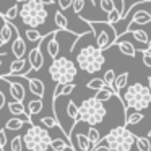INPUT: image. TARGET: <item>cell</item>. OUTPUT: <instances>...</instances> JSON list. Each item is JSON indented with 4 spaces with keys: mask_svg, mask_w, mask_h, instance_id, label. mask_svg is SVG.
<instances>
[{
    "mask_svg": "<svg viewBox=\"0 0 151 151\" xmlns=\"http://www.w3.org/2000/svg\"><path fill=\"white\" fill-rule=\"evenodd\" d=\"M127 83H128V72L120 73V75L117 76V80H115V85H114V91H115V94H120L122 89L127 88Z\"/></svg>",
    "mask_w": 151,
    "mask_h": 151,
    "instance_id": "23",
    "label": "cell"
},
{
    "mask_svg": "<svg viewBox=\"0 0 151 151\" xmlns=\"http://www.w3.org/2000/svg\"><path fill=\"white\" fill-rule=\"evenodd\" d=\"M12 52L17 59H23L26 54V42H24V39H21L20 34H17V37L12 42Z\"/></svg>",
    "mask_w": 151,
    "mask_h": 151,
    "instance_id": "14",
    "label": "cell"
},
{
    "mask_svg": "<svg viewBox=\"0 0 151 151\" xmlns=\"http://www.w3.org/2000/svg\"><path fill=\"white\" fill-rule=\"evenodd\" d=\"M26 2H29V0H17V4H26Z\"/></svg>",
    "mask_w": 151,
    "mask_h": 151,
    "instance_id": "49",
    "label": "cell"
},
{
    "mask_svg": "<svg viewBox=\"0 0 151 151\" xmlns=\"http://www.w3.org/2000/svg\"><path fill=\"white\" fill-rule=\"evenodd\" d=\"M145 119L143 112L138 111H125V125H138L141 120Z\"/></svg>",
    "mask_w": 151,
    "mask_h": 151,
    "instance_id": "16",
    "label": "cell"
},
{
    "mask_svg": "<svg viewBox=\"0 0 151 151\" xmlns=\"http://www.w3.org/2000/svg\"><path fill=\"white\" fill-rule=\"evenodd\" d=\"M146 50H148V52H151V39H150V42H148V47H146Z\"/></svg>",
    "mask_w": 151,
    "mask_h": 151,
    "instance_id": "48",
    "label": "cell"
},
{
    "mask_svg": "<svg viewBox=\"0 0 151 151\" xmlns=\"http://www.w3.org/2000/svg\"><path fill=\"white\" fill-rule=\"evenodd\" d=\"M28 85H29L31 94H34L37 99H42L44 98V93H46V85H44L39 78H28Z\"/></svg>",
    "mask_w": 151,
    "mask_h": 151,
    "instance_id": "13",
    "label": "cell"
},
{
    "mask_svg": "<svg viewBox=\"0 0 151 151\" xmlns=\"http://www.w3.org/2000/svg\"><path fill=\"white\" fill-rule=\"evenodd\" d=\"M106 57L98 46H86L76 54V65L86 73H96L104 67Z\"/></svg>",
    "mask_w": 151,
    "mask_h": 151,
    "instance_id": "3",
    "label": "cell"
},
{
    "mask_svg": "<svg viewBox=\"0 0 151 151\" xmlns=\"http://www.w3.org/2000/svg\"><path fill=\"white\" fill-rule=\"evenodd\" d=\"M37 2L42 4L44 7H46V5H54V4H55V0H37Z\"/></svg>",
    "mask_w": 151,
    "mask_h": 151,
    "instance_id": "45",
    "label": "cell"
},
{
    "mask_svg": "<svg viewBox=\"0 0 151 151\" xmlns=\"http://www.w3.org/2000/svg\"><path fill=\"white\" fill-rule=\"evenodd\" d=\"M41 47H42V42L28 52V63H29V68L34 72H39L44 65V55L41 52Z\"/></svg>",
    "mask_w": 151,
    "mask_h": 151,
    "instance_id": "10",
    "label": "cell"
},
{
    "mask_svg": "<svg viewBox=\"0 0 151 151\" xmlns=\"http://www.w3.org/2000/svg\"><path fill=\"white\" fill-rule=\"evenodd\" d=\"M132 34H133V37L138 41V42H143V44L150 42V39H148V33L145 29H133Z\"/></svg>",
    "mask_w": 151,
    "mask_h": 151,
    "instance_id": "36",
    "label": "cell"
},
{
    "mask_svg": "<svg viewBox=\"0 0 151 151\" xmlns=\"http://www.w3.org/2000/svg\"><path fill=\"white\" fill-rule=\"evenodd\" d=\"M18 15H20V8H18V4H17V5H13V7L8 8L7 13H0V18H5V20L12 21V20H15Z\"/></svg>",
    "mask_w": 151,
    "mask_h": 151,
    "instance_id": "33",
    "label": "cell"
},
{
    "mask_svg": "<svg viewBox=\"0 0 151 151\" xmlns=\"http://www.w3.org/2000/svg\"><path fill=\"white\" fill-rule=\"evenodd\" d=\"M7 107H8V111H10L12 114L15 115V117H21V115L28 114V112H26V107L23 106V102L12 101V102H8V104H7Z\"/></svg>",
    "mask_w": 151,
    "mask_h": 151,
    "instance_id": "20",
    "label": "cell"
},
{
    "mask_svg": "<svg viewBox=\"0 0 151 151\" xmlns=\"http://www.w3.org/2000/svg\"><path fill=\"white\" fill-rule=\"evenodd\" d=\"M7 132H5V128H2L0 130V151H5V146H7Z\"/></svg>",
    "mask_w": 151,
    "mask_h": 151,
    "instance_id": "40",
    "label": "cell"
},
{
    "mask_svg": "<svg viewBox=\"0 0 151 151\" xmlns=\"http://www.w3.org/2000/svg\"><path fill=\"white\" fill-rule=\"evenodd\" d=\"M26 124L24 120H21L20 117H13V119H8L7 124H5V130H20L23 125Z\"/></svg>",
    "mask_w": 151,
    "mask_h": 151,
    "instance_id": "27",
    "label": "cell"
},
{
    "mask_svg": "<svg viewBox=\"0 0 151 151\" xmlns=\"http://www.w3.org/2000/svg\"><path fill=\"white\" fill-rule=\"evenodd\" d=\"M73 2L75 0H57V4H59V8L60 10H68L70 7H73Z\"/></svg>",
    "mask_w": 151,
    "mask_h": 151,
    "instance_id": "41",
    "label": "cell"
},
{
    "mask_svg": "<svg viewBox=\"0 0 151 151\" xmlns=\"http://www.w3.org/2000/svg\"><path fill=\"white\" fill-rule=\"evenodd\" d=\"M120 99L124 101L125 111L132 109V111L141 112L151 104V91L148 86L141 85V83H133L125 89Z\"/></svg>",
    "mask_w": 151,
    "mask_h": 151,
    "instance_id": "1",
    "label": "cell"
},
{
    "mask_svg": "<svg viewBox=\"0 0 151 151\" xmlns=\"http://www.w3.org/2000/svg\"><path fill=\"white\" fill-rule=\"evenodd\" d=\"M117 47L124 55H128V57H135L137 52H138V50L135 49L133 44L128 42V41H117Z\"/></svg>",
    "mask_w": 151,
    "mask_h": 151,
    "instance_id": "18",
    "label": "cell"
},
{
    "mask_svg": "<svg viewBox=\"0 0 151 151\" xmlns=\"http://www.w3.org/2000/svg\"><path fill=\"white\" fill-rule=\"evenodd\" d=\"M54 138L42 125H31L23 135L24 148L29 151H47Z\"/></svg>",
    "mask_w": 151,
    "mask_h": 151,
    "instance_id": "6",
    "label": "cell"
},
{
    "mask_svg": "<svg viewBox=\"0 0 151 151\" xmlns=\"http://www.w3.org/2000/svg\"><path fill=\"white\" fill-rule=\"evenodd\" d=\"M148 88H150V91H151V76H148Z\"/></svg>",
    "mask_w": 151,
    "mask_h": 151,
    "instance_id": "47",
    "label": "cell"
},
{
    "mask_svg": "<svg viewBox=\"0 0 151 151\" xmlns=\"http://www.w3.org/2000/svg\"><path fill=\"white\" fill-rule=\"evenodd\" d=\"M106 81H104V78H93V80H89L88 83H86V88L88 89H93V91H99V89H102V88H106Z\"/></svg>",
    "mask_w": 151,
    "mask_h": 151,
    "instance_id": "28",
    "label": "cell"
},
{
    "mask_svg": "<svg viewBox=\"0 0 151 151\" xmlns=\"http://www.w3.org/2000/svg\"><path fill=\"white\" fill-rule=\"evenodd\" d=\"M2 46H5V42L2 41V37H0V47ZM4 55H5V52H0V57H4Z\"/></svg>",
    "mask_w": 151,
    "mask_h": 151,
    "instance_id": "46",
    "label": "cell"
},
{
    "mask_svg": "<svg viewBox=\"0 0 151 151\" xmlns=\"http://www.w3.org/2000/svg\"><path fill=\"white\" fill-rule=\"evenodd\" d=\"M73 89H75V83H68V85H57L55 91H54V94H52V101H57L60 96H70Z\"/></svg>",
    "mask_w": 151,
    "mask_h": 151,
    "instance_id": "17",
    "label": "cell"
},
{
    "mask_svg": "<svg viewBox=\"0 0 151 151\" xmlns=\"http://www.w3.org/2000/svg\"><path fill=\"white\" fill-rule=\"evenodd\" d=\"M148 138H150V140H151V130L148 132Z\"/></svg>",
    "mask_w": 151,
    "mask_h": 151,
    "instance_id": "50",
    "label": "cell"
},
{
    "mask_svg": "<svg viewBox=\"0 0 151 151\" xmlns=\"http://www.w3.org/2000/svg\"><path fill=\"white\" fill-rule=\"evenodd\" d=\"M120 20H124V15H122V10H119V8H115V10H112L111 13L107 15V23H111V24H115V23H119Z\"/></svg>",
    "mask_w": 151,
    "mask_h": 151,
    "instance_id": "34",
    "label": "cell"
},
{
    "mask_svg": "<svg viewBox=\"0 0 151 151\" xmlns=\"http://www.w3.org/2000/svg\"><path fill=\"white\" fill-rule=\"evenodd\" d=\"M12 146V151H23V146H24V141H23V137H15L10 143Z\"/></svg>",
    "mask_w": 151,
    "mask_h": 151,
    "instance_id": "38",
    "label": "cell"
},
{
    "mask_svg": "<svg viewBox=\"0 0 151 151\" xmlns=\"http://www.w3.org/2000/svg\"><path fill=\"white\" fill-rule=\"evenodd\" d=\"M148 23H151V13H150V12H146V10H138V12H135V15H133V18H132L130 24H128L127 29L122 33V36H125L127 33H132L135 24H138V26H143V24H148ZM122 36H119V37H122Z\"/></svg>",
    "mask_w": 151,
    "mask_h": 151,
    "instance_id": "11",
    "label": "cell"
},
{
    "mask_svg": "<svg viewBox=\"0 0 151 151\" xmlns=\"http://www.w3.org/2000/svg\"><path fill=\"white\" fill-rule=\"evenodd\" d=\"M114 94H115V91H114V89H111L109 86H106V88H102V89H99V91H96L94 98L98 99V101L104 102V101H109V99H111Z\"/></svg>",
    "mask_w": 151,
    "mask_h": 151,
    "instance_id": "26",
    "label": "cell"
},
{
    "mask_svg": "<svg viewBox=\"0 0 151 151\" xmlns=\"http://www.w3.org/2000/svg\"><path fill=\"white\" fill-rule=\"evenodd\" d=\"M99 7H101V10L104 12V13H111L112 10H115V4H114V0H99Z\"/></svg>",
    "mask_w": 151,
    "mask_h": 151,
    "instance_id": "37",
    "label": "cell"
},
{
    "mask_svg": "<svg viewBox=\"0 0 151 151\" xmlns=\"http://www.w3.org/2000/svg\"><path fill=\"white\" fill-rule=\"evenodd\" d=\"M104 24H106L104 29H101L98 34H94L96 36V46H98L102 52H104L106 49H109V47H112L114 44H117V41H119V34L115 33V26H111L107 29V26L111 23L104 21Z\"/></svg>",
    "mask_w": 151,
    "mask_h": 151,
    "instance_id": "8",
    "label": "cell"
},
{
    "mask_svg": "<svg viewBox=\"0 0 151 151\" xmlns=\"http://www.w3.org/2000/svg\"><path fill=\"white\" fill-rule=\"evenodd\" d=\"M39 125H42L44 128H55V127H59V122H57V119L55 117H42V119H39Z\"/></svg>",
    "mask_w": 151,
    "mask_h": 151,
    "instance_id": "31",
    "label": "cell"
},
{
    "mask_svg": "<svg viewBox=\"0 0 151 151\" xmlns=\"http://www.w3.org/2000/svg\"><path fill=\"white\" fill-rule=\"evenodd\" d=\"M91 151H112V150H111V148H109L106 143H102V141H101V143H99L98 146H93V148H91Z\"/></svg>",
    "mask_w": 151,
    "mask_h": 151,
    "instance_id": "43",
    "label": "cell"
},
{
    "mask_svg": "<svg viewBox=\"0 0 151 151\" xmlns=\"http://www.w3.org/2000/svg\"><path fill=\"white\" fill-rule=\"evenodd\" d=\"M141 52V59H143V63L148 67V68L151 70V52H148L146 49H143V50H140Z\"/></svg>",
    "mask_w": 151,
    "mask_h": 151,
    "instance_id": "39",
    "label": "cell"
},
{
    "mask_svg": "<svg viewBox=\"0 0 151 151\" xmlns=\"http://www.w3.org/2000/svg\"><path fill=\"white\" fill-rule=\"evenodd\" d=\"M115 80H117V75H115V72H114L112 68H109L107 72L104 73V81H106V85H107L111 89H114Z\"/></svg>",
    "mask_w": 151,
    "mask_h": 151,
    "instance_id": "35",
    "label": "cell"
},
{
    "mask_svg": "<svg viewBox=\"0 0 151 151\" xmlns=\"http://www.w3.org/2000/svg\"><path fill=\"white\" fill-rule=\"evenodd\" d=\"M137 150L138 151H151V141H150V138L138 137L137 138Z\"/></svg>",
    "mask_w": 151,
    "mask_h": 151,
    "instance_id": "32",
    "label": "cell"
},
{
    "mask_svg": "<svg viewBox=\"0 0 151 151\" xmlns=\"http://www.w3.org/2000/svg\"><path fill=\"white\" fill-rule=\"evenodd\" d=\"M2 20H4V24H2V29H0V37L5 44H8L13 37V33L15 34H20V33H18V26H15L13 23H10L5 18H2Z\"/></svg>",
    "mask_w": 151,
    "mask_h": 151,
    "instance_id": "12",
    "label": "cell"
},
{
    "mask_svg": "<svg viewBox=\"0 0 151 151\" xmlns=\"http://www.w3.org/2000/svg\"><path fill=\"white\" fill-rule=\"evenodd\" d=\"M86 135H88V138H89L93 146H98V145L101 143V133H99V130L96 127H89Z\"/></svg>",
    "mask_w": 151,
    "mask_h": 151,
    "instance_id": "29",
    "label": "cell"
},
{
    "mask_svg": "<svg viewBox=\"0 0 151 151\" xmlns=\"http://www.w3.org/2000/svg\"><path fill=\"white\" fill-rule=\"evenodd\" d=\"M42 107H44L42 99H33V101L28 102L26 112H28V115H36V114H39V112L42 111Z\"/></svg>",
    "mask_w": 151,
    "mask_h": 151,
    "instance_id": "21",
    "label": "cell"
},
{
    "mask_svg": "<svg viewBox=\"0 0 151 151\" xmlns=\"http://www.w3.org/2000/svg\"><path fill=\"white\" fill-rule=\"evenodd\" d=\"M106 115H107V109L104 102L98 101L94 96L81 101L80 104V122H85L89 127H96L98 124H101Z\"/></svg>",
    "mask_w": 151,
    "mask_h": 151,
    "instance_id": "4",
    "label": "cell"
},
{
    "mask_svg": "<svg viewBox=\"0 0 151 151\" xmlns=\"http://www.w3.org/2000/svg\"><path fill=\"white\" fill-rule=\"evenodd\" d=\"M137 138L138 137L128 130L127 125H120L112 128L101 141L107 145L112 151H130L133 145H137Z\"/></svg>",
    "mask_w": 151,
    "mask_h": 151,
    "instance_id": "2",
    "label": "cell"
},
{
    "mask_svg": "<svg viewBox=\"0 0 151 151\" xmlns=\"http://www.w3.org/2000/svg\"><path fill=\"white\" fill-rule=\"evenodd\" d=\"M26 63H28V60H24V59H15L13 62L10 63V72H8V75H10V76H13V75L24 76V75H26V72H24Z\"/></svg>",
    "mask_w": 151,
    "mask_h": 151,
    "instance_id": "15",
    "label": "cell"
},
{
    "mask_svg": "<svg viewBox=\"0 0 151 151\" xmlns=\"http://www.w3.org/2000/svg\"><path fill=\"white\" fill-rule=\"evenodd\" d=\"M54 20H55V26H57V29L70 31L68 20H67V17L62 13V10H57V12H55V15H54ZM70 33H72V31H70Z\"/></svg>",
    "mask_w": 151,
    "mask_h": 151,
    "instance_id": "19",
    "label": "cell"
},
{
    "mask_svg": "<svg viewBox=\"0 0 151 151\" xmlns=\"http://www.w3.org/2000/svg\"><path fill=\"white\" fill-rule=\"evenodd\" d=\"M24 34H26V39L29 41V42H39V41H42V34H41L36 28H28Z\"/></svg>",
    "mask_w": 151,
    "mask_h": 151,
    "instance_id": "30",
    "label": "cell"
},
{
    "mask_svg": "<svg viewBox=\"0 0 151 151\" xmlns=\"http://www.w3.org/2000/svg\"><path fill=\"white\" fill-rule=\"evenodd\" d=\"M20 18L26 26L37 28L47 21V12L44 8V5L39 4L37 0H29V2L21 5Z\"/></svg>",
    "mask_w": 151,
    "mask_h": 151,
    "instance_id": "7",
    "label": "cell"
},
{
    "mask_svg": "<svg viewBox=\"0 0 151 151\" xmlns=\"http://www.w3.org/2000/svg\"><path fill=\"white\" fill-rule=\"evenodd\" d=\"M150 2H151V0H150ZM150 13H151V10H150Z\"/></svg>",
    "mask_w": 151,
    "mask_h": 151,
    "instance_id": "51",
    "label": "cell"
},
{
    "mask_svg": "<svg viewBox=\"0 0 151 151\" xmlns=\"http://www.w3.org/2000/svg\"><path fill=\"white\" fill-rule=\"evenodd\" d=\"M67 115H68L75 124L80 122V106H76L73 101H68V104H67Z\"/></svg>",
    "mask_w": 151,
    "mask_h": 151,
    "instance_id": "25",
    "label": "cell"
},
{
    "mask_svg": "<svg viewBox=\"0 0 151 151\" xmlns=\"http://www.w3.org/2000/svg\"><path fill=\"white\" fill-rule=\"evenodd\" d=\"M72 143H67L62 138H54L52 143H50V150L52 151H65V150H72ZM75 151V150H73Z\"/></svg>",
    "mask_w": 151,
    "mask_h": 151,
    "instance_id": "24",
    "label": "cell"
},
{
    "mask_svg": "<svg viewBox=\"0 0 151 151\" xmlns=\"http://www.w3.org/2000/svg\"><path fill=\"white\" fill-rule=\"evenodd\" d=\"M72 8H73V12H75L76 15H80V13H81V10L85 8V0H75Z\"/></svg>",
    "mask_w": 151,
    "mask_h": 151,
    "instance_id": "42",
    "label": "cell"
},
{
    "mask_svg": "<svg viewBox=\"0 0 151 151\" xmlns=\"http://www.w3.org/2000/svg\"><path fill=\"white\" fill-rule=\"evenodd\" d=\"M47 52H49V55L52 57V60H55L57 57H59L60 44H59V41H57V34L52 37V39H49V42H47Z\"/></svg>",
    "mask_w": 151,
    "mask_h": 151,
    "instance_id": "22",
    "label": "cell"
},
{
    "mask_svg": "<svg viewBox=\"0 0 151 151\" xmlns=\"http://www.w3.org/2000/svg\"><path fill=\"white\" fill-rule=\"evenodd\" d=\"M5 104H7V101H5V94L2 93V89H0V109L4 107Z\"/></svg>",
    "mask_w": 151,
    "mask_h": 151,
    "instance_id": "44",
    "label": "cell"
},
{
    "mask_svg": "<svg viewBox=\"0 0 151 151\" xmlns=\"http://www.w3.org/2000/svg\"><path fill=\"white\" fill-rule=\"evenodd\" d=\"M0 78L4 80V81H7V83H8L10 96L15 99V101H18V102H23V101H24V96H26V89H24V86L21 85V81L15 80L13 76H10V75H4V76H0Z\"/></svg>",
    "mask_w": 151,
    "mask_h": 151,
    "instance_id": "9",
    "label": "cell"
},
{
    "mask_svg": "<svg viewBox=\"0 0 151 151\" xmlns=\"http://www.w3.org/2000/svg\"><path fill=\"white\" fill-rule=\"evenodd\" d=\"M76 73H78L76 65L67 57H57L55 60H52L49 67V75L57 85L73 83V80L76 78Z\"/></svg>",
    "mask_w": 151,
    "mask_h": 151,
    "instance_id": "5",
    "label": "cell"
}]
</instances>
